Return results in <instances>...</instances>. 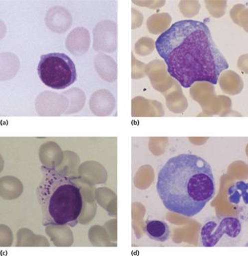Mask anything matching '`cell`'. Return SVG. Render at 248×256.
<instances>
[{
	"label": "cell",
	"instance_id": "cell-1",
	"mask_svg": "<svg viewBox=\"0 0 248 256\" xmlns=\"http://www.w3.org/2000/svg\"><path fill=\"white\" fill-rule=\"evenodd\" d=\"M155 48L166 62L168 74L184 88L196 82L216 84L222 72L229 68L203 22H176L157 38Z\"/></svg>",
	"mask_w": 248,
	"mask_h": 256
},
{
	"label": "cell",
	"instance_id": "cell-2",
	"mask_svg": "<svg viewBox=\"0 0 248 256\" xmlns=\"http://www.w3.org/2000/svg\"><path fill=\"white\" fill-rule=\"evenodd\" d=\"M157 190L170 212L196 216L216 192L212 166L199 156L180 154L171 158L159 172Z\"/></svg>",
	"mask_w": 248,
	"mask_h": 256
},
{
	"label": "cell",
	"instance_id": "cell-3",
	"mask_svg": "<svg viewBox=\"0 0 248 256\" xmlns=\"http://www.w3.org/2000/svg\"><path fill=\"white\" fill-rule=\"evenodd\" d=\"M50 175L40 194L48 220L55 225L74 226L82 210L80 189L69 178L54 172Z\"/></svg>",
	"mask_w": 248,
	"mask_h": 256
},
{
	"label": "cell",
	"instance_id": "cell-4",
	"mask_svg": "<svg viewBox=\"0 0 248 256\" xmlns=\"http://www.w3.org/2000/svg\"><path fill=\"white\" fill-rule=\"evenodd\" d=\"M37 72L42 82L55 90L67 88L77 79L75 64L71 58L64 53L42 55Z\"/></svg>",
	"mask_w": 248,
	"mask_h": 256
},
{
	"label": "cell",
	"instance_id": "cell-5",
	"mask_svg": "<svg viewBox=\"0 0 248 256\" xmlns=\"http://www.w3.org/2000/svg\"><path fill=\"white\" fill-rule=\"evenodd\" d=\"M210 220L201 230L202 242L205 246H214L224 235L231 238L238 236L242 231V224L235 217H225L222 220Z\"/></svg>",
	"mask_w": 248,
	"mask_h": 256
},
{
	"label": "cell",
	"instance_id": "cell-6",
	"mask_svg": "<svg viewBox=\"0 0 248 256\" xmlns=\"http://www.w3.org/2000/svg\"><path fill=\"white\" fill-rule=\"evenodd\" d=\"M144 230L146 234L152 240L163 242L170 238L169 226L163 220H147Z\"/></svg>",
	"mask_w": 248,
	"mask_h": 256
}]
</instances>
